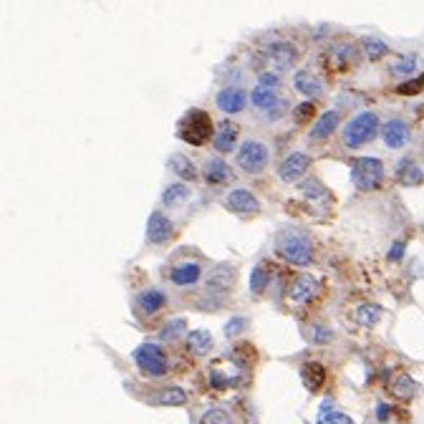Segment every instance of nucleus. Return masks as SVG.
Wrapping results in <instances>:
<instances>
[{"mask_svg": "<svg viewBox=\"0 0 424 424\" xmlns=\"http://www.w3.org/2000/svg\"><path fill=\"white\" fill-rule=\"evenodd\" d=\"M308 336H310V341H313V343H329L331 338H334V334H331L329 326H321V323L310 326Z\"/></svg>", "mask_w": 424, "mask_h": 424, "instance_id": "nucleus-36", "label": "nucleus"}, {"mask_svg": "<svg viewBox=\"0 0 424 424\" xmlns=\"http://www.w3.org/2000/svg\"><path fill=\"white\" fill-rule=\"evenodd\" d=\"M177 137L192 146H203L207 144L210 139H215V129H212V119H210L207 111H203V109H190V111L182 116V121H179Z\"/></svg>", "mask_w": 424, "mask_h": 424, "instance_id": "nucleus-2", "label": "nucleus"}, {"mask_svg": "<svg viewBox=\"0 0 424 424\" xmlns=\"http://www.w3.org/2000/svg\"><path fill=\"white\" fill-rule=\"evenodd\" d=\"M268 283H271V268H268L266 263H260V266H255L253 273H250V291H253L255 296H260V293H266Z\"/></svg>", "mask_w": 424, "mask_h": 424, "instance_id": "nucleus-29", "label": "nucleus"}, {"mask_svg": "<svg viewBox=\"0 0 424 424\" xmlns=\"http://www.w3.org/2000/svg\"><path fill=\"white\" fill-rule=\"evenodd\" d=\"M200 278H203V268L197 266V263H182V266H175L170 271V280L177 288H190Z\"/></svg>", "mask_w": 424, "mask_h": 424, "instance_id": "nucleus-14", "label": "nucleus"}, {"mask_svg": "<svg viewBox=\"0 0 424 424\" xmlns=\"http://www.w3.org/2000/svg\"><path fill=\"white\" fill-rule=\"evenodd\" d=\"M422 89H424V78H411V81L399 83V86H397V94H402V96H414V94H419Z\"/></svg>", "mask_w": 424, "mask_h": 424, "instance_id": "nucleus-37", "label": "nucleus"}, {"mask_svg": "<svg viewBox=\"0 0 424 424\" xmlns=\"http://www.w3.org/2000/svg\"><path fill=\"white\" fill-rule=\"evenodd\" d=\"M417 56H402V58H397V64L392 66V71L394 74H399V76H406V74H414L417 71Z\"/></svg>", "mask_w": 424, "mask_h": 424, "instance_id": "nucleus-33", "label": "nucleus"}, {"mask_svg": "<svg viewBox=\"0 0 424 424\" xmlns=\"http://www.w3.org/2000/svg\"><path fill=\"white\" fill-rule=\"evenodd\" d=\"M293 86H296L298 91L303 96H318L323 91L321 81H318L313 74H308V71H301V74H296V78H293Z\"/></svg>", "mask_w": 424, "mask_h": 424, "instance_id": "nucleus-26", "label": "nucleus"}, {"mask_svg": "<svg viewBox=\"0 0 424 424\" xmlns=\"http://www.w3.org/2000/svg\"><path fill=\"white\" fill-rule=\"evenodd\" d=\"M275 253L293 266H310L313 263V242L303 230L285 228L275 235Z\"/></svg>", "mask_w": 424, "mask_h": 424, "instance_id": "nucleus-1", "label": "nucleus"}, {"mask_svg": "<svg viewBox=\"0 0 424 424\" xmlns=\"http://www.w3.org/2000/svg\"><path fill=\"white\" fill-rule=\"evenodd\" d=\"M190 197H192V192H190V187H187V184L175 182V184H170L165 192H162V205H165V207H179V205H184Z\"/></svg>", "mask_w": 424, "mask_h": 424, "instance_id": "nucleus-23", "label": "nucleus"}, {"mask_svg": "<svg viewBox=\"0 0 424 424\" xmlns=\"http://www.w3.org/2000/svg\"><path fill=\"white\" fill-rule=\"evenodd\" d=\"M313 114H316V104L313 102H303V104H298L296 107V119L298 121H308Z\"/></svg>", "mask_w": 424, "mask_h": 424, "instance_id": "nucleus-39", "label": "nucleus"}, {"mask_svg": "<svg viewBox=\"0 0 424 424\" xmlns=\"http://www.w3.org/2000/svg\"><path fill=\"white\" fill-rule=\"evenodd\" d=\"M172 235H175V222L165 212L154 210L149 215V222H146V242L149 245H165V242L172 240Z\"/></svg>", "mask_w": 424, "mask_h": 424, "instance_id": "nucleus-7", "label": "nucleus"}, {"mask_svg": "<svg viewBox=\"0 0 424 424\" xmlns=\"http://www.w3.org/2000/svg\"><path fill=\"white\" fill-rule=\"evenodd\" d=\"M381 139L389 149H402L409 144V127L402 119H389L381 129Z\"/></svg>", "mask_w": 424, "mask_h": 424, "instance_id": "nucleus-12", "label": "nucleus"}, {"mask_svg": "<svg viewBox=\"0 0 424 424\" xmlns=\"http://www.w3.org/2000/svg\"><path fill=\"white\" fill-rule=\"evenodd\" d=\"M245 104H247V94L240 86H228V89H222L220 94H217V107H220V111H225V114H240L242 109H245Z\"/></svg>", "mask_w": 424, "mask_h": 424, "instance_id": "nucleus-13", "label": "nucleus"}, {"mask_svg": "<svg viewBox=\"0 0 424 424\" xmlns=\"http://www.w3.org/2000/svg\"><path fill=\"white\" fill-rule=\"evenodd\" d=\"M184 329H187V321H184L182 316H179V318H172V321L167 323L165 329H162L159 338H162V341H172V338H179V336L184 334Z\"/></svg>", "mask_w": 424, "mask_h": 424, "instance_id": "nucleus-31", "label": "nucleus"}, {"mask_svg": "<svg viewBox=\"0 0 424 424\" xmlns=\"http://www.w3.org/2000/svg\"><path fill=\"white\" fill-rule=\"evenodd\" d=\"M381 316H384V310H381V306H374V303H364L356 308L354 318L356 323H361V326H367V329H371V326H376V323L381 321Z\"/></svg>", "mask_w": 424, "mask_h": 424, "instance_id": "nucleus-27", "label": "nucleus"}, {"mask_svg": "<svg viewBox=\"0 0 424 424\" xmlns=\"http://www.w3.org/2000/svg\"><path fill=\"white\" fill-rule=\"evenodd\" d=\"M187 348H190L195 356H205L212 348V336L210 331L205 329H197V331H190L187 334Z\"/></svg>", "mask_w": 424, "mask_h": 424, "instance_id": "nucleus-24", "label": "nucleus"}, {"mask_svg": "<svg viewBox=\"0 0 424 424\" xmlns=\"http://www.w3.org/2000/svg\"><path fill=\"white\" fill-rule=\"evenodd\" d=\"M134 306H137V310H139L142 316H154V313H159L167 306V296L159 288H146V291L134 296Z\"/></svg>", "mask_w": 424, "mask_h": 424, "instance_id": "nucleus-11", "label": "nucleus"}, {"mask_svg": "<svg viewBox=\"0 0 424 424\" xmlns=\"http://www.w3.org/2000/svg\"><path fill=\"white\" fill-rule=\"evenodd\" d=\"M422 78H424V76H422Z\"/></svg>", "mask_w": 424, "mask_h": 424, "instance_id": "nucleus-43", "label": "nucleus"}, {"mask_svg": "<svg viewBox=\"0 0 424 424\" xmlns=\"http://www.w3.org/2000/svg\"><path fill=\"white\" fill-rule=\"evenodd\" d=\"M268 58H271L280 71L291 69L293 61H296V48H293L291 43H285V41H278V43H273L271 48H268Z\"/></svg>", "mask_w": 424, "mask_h": 424, "instance_id": "nucleus-21", "label": "nucleus"}, {"mask_svg": "<svg viewBox=\"0 0 424 424\" xmlns=\"http://www.w3.org/2000/svg\"><path fill=\"white\" fill-rule=\"evenodd\" d=\"M318 424H354V422H351V417L341 414V411H331L329 404H323V411H321V417H318Z\"/></svg>", "mask_w": 424, "mask_h": 424, "instance_id": "nucleus-34", "label": "nucleus"}, {"mask_svg": "<svg viewBox=\"0 0 424 424\" xmlns=\"http://www.w3.org/2000/svg\"><path fill=\"white\" fill-rule=\"evenodd\" d=\"M404 250H406V242L404 240L394 242L392 250H389V260H392V263H399V260L404 258Z\"/></svg>", "mask_w": 424, "mask_h": 424, "instance_id": "nucleus-40", "label": "nucleus"}, {"mask_svg": "<svg viewBox=\"0 0 424 424\" xmlns=\"http://www.w3.org/2000/svg\"><path fill=\"white\" fill-rule=\"evenodd\" d=\"M301 379H303L308 392H318L323 386V381H326V369H323L321 364H316V361L303 364V369H301Z\"/></svg>", "mask_w": 424, "mask_h": 424, "instance_id": "nucleus-22", "label": "nucleus"}, {"mask_svg": "<svg viewBox=\"0 0 424 424\" xmlns=\"http://www.w3.org/2000/svg\"><path fill=\"white\" fill-rule=\"evenodd\" d=\"M381 177H384V165L381 159L376 157H361L354 162V170H351V179H354L356 190L369 192L374 187H379Z\"/></svg>", "mask_w": 424, "mask_h": 424, "instance_id": "nucleus-4", "label": "nucleus"}, {"mask_svg": "<svg viewBox=\"0 0 424 424\" xmlns=\"http://www.w3.org/2000/svg\"><path fill=\"white\" fill-rule=\"evenodd\" d=\"M308 167H310V157H308V154H303V152L288 154V157H285L283 162H280V167H278L280 182H285V184L296 182V179H301L306 172H308Z\"/></svg>", "mask_w": 424, "mask_h": 424, "instance_id": "nucleus-9", "label": "nucleus"}, {"mask_svg": "<svg viewBox=\"0 0 424 424\" xmlns=\"http://www.w3.org/2000/svg\"><path fill=\"white\" fill-rule=\"evenodd\" d=\"M268 159H271V152L263 142H255V139H247L240 144L238 149V167L247 175H258L268 167Z\"/></svg>", "mask_w": 424, "mask_h": 424, "instance_id": "nucleus-6", "label": "nucleus"}, {"mask_svg": "<svg viewBox=\"0 0 424 424\" xmlns=\"http://www.w3.org/2000/svg\"><path fill=\"white\" fill-rule=\"evenodd\" d=\"M260 86H268V89L278 86V76L275 74H260Z\"/></svg>", "mask_w": 424, "mask_h": 424, "instance_id": "nucleus-42", "label": "nucleus"}, {"mask_svg": "<svg viewBox=\"0 0 424 424\" xmlns=\"http://www.w3.org/2000/svg\"><path fill=\"white\" fill-rule=\"evenodd\" d=\"M338 121H341V114H338V111H326V114H321L316 121V127L310 129V139L313 142L329 139L331 134L336 132V127H338Z\"/></svg>", "mask_w": 424, "mask_h": 424, "instance_id": "nucleus-20", "label": "nucleus"}, {"mask_svg": "<svg viewBox=\"0 0 424 424\" xmlns=\"http://www.w3.org/2000/svg\"><path fill=\"white\" fill-rule=\"evenodd\" d=\"M389 394L402 399V402H409V399H414V394H417V381L411 379L406 371L394 374L392 381H389Z\"/></svg>", "mask_w": 424, "mask_h": 424, "instance_id": "nucleus-16", "label": "nucleus"}, {"mask_svg": "<svg viewBox=\"0 0 424 424\" xmlns=\"http://www.w3.org/2000/svg\"><path fill=\"white\" fill-rule=\"evenodd\" d=\"M397 179L404 187H417V184L424 182V170L417 162H411V159H402L397 167Z\"/></svg>", "mask_w": 424, "mask_h": 424, "instance_id": "nucleus-19", "label": "nucleus"}, {"mask_svg": "<svg viewBox=\"0 0 424 424\" xmlns=\"http://www.w3.org/2000/svg\"><path fill=\"white\" fill-rule=\"evenodd\" d=\"M134 361H137V367H139L146 376H165L167 369H170L167 354L157 343H142V346L134 348Z\"/></svg>", "mask_w": 424, "mask_h": 424, "instance_id": "nucleus-5", "label": "nucleus"}, {"mask_svg": "<svg viewBox=\"0 0 424 424\" xmlns=\"http://www.w3.org/2000/svg\"><path fill=\"white\" fill-rule=\"evenodd\" d=\"M376 132H379V116L374 114V111L356 114L354 119L343 127V144H346L348 149H359V146L369 144V142L376 137Z\"/></svg>", "mask_w": 424, "mask_h": 424, "instance_id": "nucleus-3", "label": "nucleus"}, {"mask_svg": "<svg viewBox=\"0 0 424 424\" xmlns=\"http://www.w3.org/2000/svg\"><path fill=\"white\" fill-rule=\"evenodd\" d=\"M247 326V321L242 316H238V318H230L228 323H225V336H228V338H235V336L240 334L242 329H245Z\"/></svg>", "mask_w": 424, "mask_h": 424, "instance_id": "nucleus-38", "label": "nucleus"}, {"mask_svg": "<svg viewBox=\"0 0 424 424\" xmlns=\"http://www.w3.org/2000/svg\"><path fill=\"white\" fill-rule=\"evenodd\" d=\"M389 417H392V406L384 404V402L376 404V419H379V422H389Z\"/></svg>", "mask_w": 424, "mask_h": 424, "instance_id": "nucleus-41", "label": "nucleus"}, {"mask_svg": "<svg viewBox=\"0 0 424 424\" xmlns=\"http://www.w3.org/2000/svg\"><path fill=\"white\" fill-rule=\"evenodd\" d=\"M250 99H253V104L258 109H271L275 104V91L268 89V86H255Z\"/></svg>", "mask_w": 424, "mask_h": 424, "instance_id": "nucleus-30", "label": "nucleus"}, {"mask_svg": "<svg viewBox=\"0 0 424 424\" xmlns=\"http://www.w3.org/2000/svg\"><path fill=\"white\" fill-rule=\"evenodd\" d=\"M225 205H228V210L238 212V215H255V212H260L258 197L250 190H242V187L230 190L228 195H225Z\"/></svg>", "mask_w": 424, "mask_h": 424, "instance_id": "nucleus-10", "label": "nucleus"}, {"mask_svg": "<svg viewBox=\"0 0 424 424\" xmlns=\"http://www.w3.org/2000/svg\"><path fill=\"white\" fill-rule=\"evenodd\" d=\"M235 278H238V268L233 263H220L210 271L207 275V291L215 293V296H225V293L233 291Z\"/></svg>", "mask_w": 424, "mask_h": 424, "instance_id": "nucleus-8", "label": "nucleus"}, {"mask_svg": "<svg viewBox=\"0 0 424 424\" xmlns=\"http://www.w3.org/2000/svg\"><path fill=\"white\" fill-rule=\"evenodd\" d=\"M154 402L162 406H182L187 404V392L179 389V386H170V389H162V392L154 397Z\"/></svg>", "mask_w": 424, "mask_h": 424, "instance_id": "nucleus-28", "label": "nucleus"}, {"mask_svg": "<svg viewBox=\"0 0 424 424\" xmlns=\"http://www.w3.org/2000/svg\"><path fill=\"white\" fill-rule=\"evenodd\" d=\"M316 291H318L316 278H310V275H298V278L293 280L288 296H291L293 303H308L310 298L316 296Z\"/></svg>", "mask_w": 424, "mask_h": 424, "instance_id": "nucleus-18", "label": "nucleus"}, {"mask_svg": "<svg viewBox=\"0 0 424 424\" xmlns=\"http://www.w3.org/2000/svg\"><path fill=\"white\" fill-rule=\"evenodd\" d=\"M215 149L220 154H228L235 149V142H238V124H233V121H220L215 129Z\"/></svg>", "mask_w": 424, "mask_h": 424, "instance_id": "nucleus-15", "label": "nucleus"}, {"mask_svg": "<svg viewBox=\"0 0 424 424\" xmlns=\"http://www.w3.org/2000/svg\"><path fill=\"white\" fill-rule=\"evenodd\" d=\"M386 43L379 39H364V53H367L369 61H379V58L386 56Z\"/></svg>", "mask_w": 424, "mask_h": 424, "instance_id": "nucleus-32", "label": "nucleus"}, {"mask_svg": "<svg viewBox=\"0 0 424 424\" xmlns=\"http://www.w3.org/2000/svg\"><path fill=\"white\" fill-rule=\"evenodd\" d=\"M203 177L207 179L210 184H225L233 179V167L225 165L220 157H212L205 162V170H203Z\"/></svg>", "mask_w": 424, "mask_h": 424, "instance_id": "nucleus-17", "label": "nucleus"}, {"mask_svg": "<svg viewBox=\"0 0 424 424\" xmlns=\"http://www.w3.org/2000/svg\"><path fill=\"white\" fill-rule=\"evenodd\" d=\"M170 170L175 172V177H182L184 182H195L197 179V170L190 159L184 154H172L170 157Z\"/></svg>", "mask_w": 424, "mask_h": 424, "instance_id": "nucleus-25", "label": "nucleus"}, {"mask_svg": "<svg viewBox=\"0 0 424 424\" xmlns=\"http://www.w3.org/2000/svg\"><path fill=\"white\" fill-rule=\"evenodd\" d=\"M200 424H233L230 414L225 409H207L200 419Z\"/></svg>", "mask_w": 424, "mask_h": 424, "instance_id": "nucleus-35", "label": "nucleus"}]
</instances>
